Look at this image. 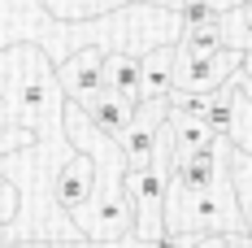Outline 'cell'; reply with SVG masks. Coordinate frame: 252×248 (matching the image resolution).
I'll use <instances>...</instances> for the list:
<instances>
[{"label":"cell","instance_id":"obj_1","mask_svg":"<svg viewBox=\"0 0 252 248\" xmlns=\"http://www.w3.org/2000/svg\"><path fill=\"white\" fill-rule=\"evenodd\" d=\"M126 196L135 205V226L118 248L130 244H157L165 235V170L152 161V166H139V170H126Z\"/></svg>","mask_w":252,"mask_h":248},{"label":"cell","instance_id":"obj_2","mask_svg":"<svg viewBox=\"0 0 252 248\" xmlns=\"http://www.w3.org/2000/svg\"><path fill=\"white\" fill-rule=\"evenodd\" d=\"M239 66H244V52H235V48L209 52V57H183V52H178L174 92H187V96H209V92H218L230 74H239Z\"/></svg>","mask_w":252,"mask_h":248},{"label":"cell","instance_id":"obj_3","mask_svg":"<svg viewBox=\"0 0 252 248\" xmlns=\"http://www.w3.org/2000/svg\"><path fill=\"white\" fill-rule=\"evenodd\" d=\"M165 113H170V100H144V105H135L126 131L118 135V148H122V157H126V170L152 166L161 126H165Z\"/></svg>","mask_w":252,"mask_h":248},{"label":"cell","instance_id":"obj_4","mask_svg":"<svg viewBox=\"0 0 252 248\" xmlns=\"http://www.w3.org/2000/svg\"><path fill=\"white\" fill-rule=\"evenodd\" d=\"M61 83H65V92L74 105H96L104 96V48L100 44H92V48L74 52L65 66H61Z\"/></svg>","mask_w":252,"mask_h":248},{"label":"cell","instance_id":"obj_5","mask_svg":"<svg viewBox=\"0 0 252 248\" xmlns=\"http://www.w3.org/2000/svg\"><path fill=\"white\" fill-rule=\"evenodd\" d=\"M92 187H96V161H92V152H78L70 157V166H61V174L52 178V196L61 209H83L87 196H92Z\"/></svg>","mask_w":252,"mask_h":248},{"label":"cell","instance_id":"obj_6","mask_svg":"<svg viewBox=\"0 0 252 248\" xmlns=\"http://www.w3.org/2000/svg\"><path fill=\"white\" fill-rule=\"evenodd\" d=\"M104 92L122 96L126 105L144 100V66L135 52H104Z\"/></svg>","mask_w":252,"mask_h":248},{"label":"cell","instance_id":"obj_7","mask_svg":"<svg viewBox=\"0 0 252 248\" xmlns=\"http://www.w3.org/2000/svg\"><path fill=\"white\" fill-rule=\"evenodd\" d=\"M139 66H144V100H170V92H174V66H178V44L152 48L148 57H139Z\"/></svg>","mask_w":252,"mask_h":248},{"label":"cell","instance_id":"obj_8","mask_svg":"<svg viewBox=\"0 0 252 248\" xmlns=\"http://www.w3.org/2000/svg\"><path fill=\"white\" fill-rule=\"evenodd\" d=\"M235 148L252 152V87L244 83V74L230 78V135Z\"/></svg>","mask_w":252,"mask_h":248},{"label":"cell","instance_id":"obj_9","mask_svg":"<svg viewBox=\"0 0 252 248\" xmlns=\"http://www.w3.org/2000/svg\"><path fill=\"white\" fill-rule=\"evenodd\" d=\"M165 135L174 140V152H191V148H200V144H209V140H218L204 118L183 113V109H170L165 113Z\"/></svg>","mask_w":252,"mask_h":248},{"label":"cell","instance_id":"obj_10","mask_svg":"<svg viewBox=\"0 0 252 248\" xmlns=\"http://www.w3.org/2000/svg\"><path fill=\"white\" fill-rule=\"evenodd\" d=\"M83 113H87V122L96 126V131H104L109 140H118V135L126 131V122H130V113H135V105H126L122 96L104 92V96L96 100V105H87Z\"/></svg>","mask_w":252,"mask_h":248},{"label":"cell","instance_id":"obj_11","mask_svg":"<svg viewBox=\"0 0 252 248\" xmlns=\"http://www.w3.org/2000/svg\"><path fill=\"white\" fill-rule=\"evenodd\" d=\"M226 170L235 183V200H239V213H244V235H252V152L235 148L226 152Z\"/></svg>","mask_w":252,"mask_h":248},{"label":"cell","instance_id":"obj_12","mask_svg":"<svg viewBox=\"0 0 252 248\" xmlns=\"http://www.w3.org/2000/svg\"><path fill=\"white\" fill-rule=\"evenodd\" d=\"M222 48L252 52V0H244L230 13H222Z\"/></svg>","mask_w":252,"mask_h":248},{"label":"cell","instance_id":"obj_13","mask_svg":"<svg viewBox=\"0 0 252 248\" xmlns=\"http://www.w3.org/2000/svg\"><path fill=\"white\" fill-rule=\"evenodd\" d=\"M235 78V74H230ZM230 78L209 96V109H204V122H209V131L218 135V140H226L230 135Z\"/></svg>","mask_w":252,"mask_h":248},{"label":"cell","instance_id":"obj_14","mask_svg":"<svg viewBox=\"0 0 252 248\" xmlns=\"http://www.w3.org/2000/svg\"><path fill=\"white\" fill-rule=\"evenodd\" d=\"M178 18H183V31H196V26L218 22V13H213L204 0H183V4H178Z\"/></svg>","mask_w":252,"mask_h":248},{"label":"cell","instance_id":"obj_15","mask_svg":"<svg viewBox=\"0 0 252 248\" xmlns=\"http://www.w3.org/2000/svg\"><path fill=\"white\" fill-rule=\"evenodd\" d=\"M204 4H209V9L222 18V13H230V9H235V4H244V0H204Z\"/></svg>","mask_w":252,"mask_h":248},{"label":"cell","instance_id":"obj_16","mask_svg":"<svg viewBox=\"0 0 252 248\" xmlns=\"http://www.w3.org/2000/svg\"><path fill=\"white\" fill-rule=\"evenodd\" d=\"M226 248H252V235H244V231L239 235H226Z\"/></svg>","mask_w":252,"mask_h":248},{"label":"cell","instance_id":"obj_17","mask_svg":"<svg viewBox=\"0 0 252 248\" xmlns=\"http://www.w3.org/2000/svg\"><path fill=\"white\" fill-rule=\"evenodd\" d=\"M239 74H244V83L252 87V52H244V66H239Z\"/></svg>","mask_w":252,"mask_h":248}]
</instances>
